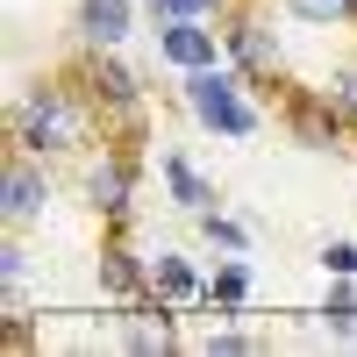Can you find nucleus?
<instances>
[{
  "label": "nucleus",
  "mask_w": 357,
  "mask_h": 357,
  "mask_svg": "<svg viewBox=\"0 0 357 357\" xmlns=\"http://www.w3.org/2000/svg\"><path fill=\"white\" fill-rule=\"evenodd\" d=\"M100 122V100L86 79H36L29 93L15 100V151L29 158H79L93 143Z\"/></svg>",
  "instance_id": "f257e3e1"
},
{
  "label": "nucleus",
  "mask_w": 357,
  "mask_h": 357,
  "mask_svg": "<svg viewBox=\"0 0 357 357\" xmlns=\"http://www.w3.org/2000/svg\"><path fill=\"white\" fill-rule=\"evenodd\" d=\"M178 107L193 114V129L222 136V143H250V136L264 129L257 86L236 72L229 57H222V65H207V72H178Z\"/></svg>",
  "instance_id": "f03ea898"
},
{
  "label": "nucleus",
  "mask_w": 357,
  "mask_h": 357,
  "mask_svg": "<svg viewBox=\"0 0 357 357\" xmlns=\"http://www.w3.org/2000/svg\"><path fill=\"white\" fill-rule=\"evenodd\" d=\"M222 57L257 86V93H272V86L286 79V43H279V29L264 22L257 0H243V8L222 15Z\"/></svg>",
  "instance_id": "7ed1b4c3"
},
{
  "label": "nucleus",
  "mask_w": 357,
  "mask_h": 357,
  "mask_svg": "<svg viewBox=\"0 0 357 357\" xmlns=\"http://www.w3.org/2000/svg\"><path fill=\"white\" fill-rule=\"evenodd\" d=\"M86 207H93L107 229L129 222V207H136V158H129V151H100V158H86Z\"/></svg>",
  "instance_id": "20e7f679"
},
{
  "label": "nucleus",
  "mask_w": 357,
  "mask_h": 357,
  "mask_svg": "<svg viewBox=\"0 0 357 357\" xmlns=\"http://www.w3.org/2000/svg\"><path fill=\"white\" fill-rule=\"evenodd\" d=\"M50 200H57V186H50L43 158L15 151V158H8V172H0V215H8V229H29L36 215H50Z\"/></svg>",
  "instance_id": "39448f33"
},
{
  "label": "nucleus",
  "mask_w": 357,
  "mask_h": 357,
  "mask_svg": "<svg viewBox=\"0 0 357 357\" xmlns=\"http://www.w3.org/2000/svg\"><path fill=\"white\" fill-rule=\"evenodd\" d=\"M158 57H165L172 72H207V65H222V22H200V15L158 22Z\"/></svg>",
  "instance_id": "423d86ee"
},
{
  "label": "nucleus",
  "mask_w": 357,
  "mask_h": 357,
  "mask_svg": "<svg viewBox=\"0 0 357 357\" xmlns=\"http://www.w3.org/2000/svg\"><path fill=\"white\" fill-rule=\"evenodd\" d=\"M79 79L93 86L100 114H122V122H136V114H143V79H136V72H129V65H122L114 50H86Z\"/></svg>",
  "instance_id": "0eeeda50"
},
{
  "label": "nucleus",
  "mask_w": 357,
  "mask_h": 357,
  "mask_svg": "<svg viewBox=\"0 0 357 357\" xmlns=\"http://www.w3.org/2000/svg\"><path fill=\"white\" fill-rule=\"evenodd\" d=\"M114 343L136 350V357L178 350V307H165V301H129L122 314H114Z\"/></svg>",
  "instance_id": "6e6552de"
},
{
  "label": "nucleus",
  "mask_w": 357,
  "mask_h": 357,
  "mask_svg": "<svg viewBox=\"0 0 357 357\" xmlns=\"http://www.w3.org/2000/svg\"><path fill=\"white\" fill-rule=\"evenodd\" d=\"M151 301H165V307H207V272L186 250L158 243L151 250Z\"/></svg>",
  "instance_id": "1a4fd4ad"
},
{
  "label": "nucleus",
  "mask_w": 357,
  "mask_h": 357,
  "mask_svg": "<svg viewBox=\"0 0 357 357\" xmlns=\"http://www.w3.org/2000/svg\"><path fill=\"white\" fill-rule=\"evenodd\" d=\"M93 279H100V293L114 307H129V301H151V257H136L122 236H107L100 243V257H93Z\"/></svg>",
  "instance_id": "9d476101"
},
{
  "label": "nucleus",
  "mask_w": 357,
  "mask_h": 357,
  "mask_svg": "<svg viewBox=\"0 0 357 357\" xmlns=\"http://www.w3.org/2000/svg\"><path fill=\"white\" fill-rule=\"evenodd\" d=\"M136 8H143V0H79V8H72V29H79L86 50H122L129 29H136Z\"/></svg>",
  "instance_id": "9b49d317"
},
{
  "label": "nucleus",
  "mask_w": 357,
  "mask_h": 357,
  "mask_svg": "<svg viewBox=\"0 0 357 357\" xmlns=\"http://www.w3.org/2000/svg\"><path fill=\"white\" fill-rule=\"evenodd\" d=\"M158 178H165V193H172V207H178V215H207V207H222L215 178H207L186 151H158Z\"/></svg>",
  "instance_id": "f8f14e48"
},
{
  "label": "nucleus",
  "mask_w": 357,
  "mask_h": 357,
  "mask_svg": "<svg viewBox=\"0 0 357 357\" xmlns=\"http://www.w3.org/2000/svg\"><path fill=\"white\" fill-rule=\"evenodd\" d=\"M250 293H257L250 257H215V272H207V307H215V314H243Z\"/></svg>",
  "instance_id": "ddd939ff"
},
{
  "label": "nucleus",
  "mask_w": 357,
  "mask_h": 357,
  "mask_svg": "<svg viewBox=\"0 0 357 357\" xmlns=\"http://www.w3.org/2000/svg\"><path fill=\"white\" fill-rule=\"evenodd\" d=\"M193 222H200V243L215 257H250V222H236L229 207H207V215H193Z\"/></svg>",
  "instance_id": "4468645a"
},
{
  "label": "nucleus",
  "mask_w": 357,
  "mask_h": 357,
  "mask_svg": "<svg viewBox=\"0 0 357 357\" xmlns=\"http://www.w3.org/2000/svg\"><path fill=\"white\" fill-rule=\"evenodd\" d=\"M301 29H357V0H279Z\"/></svg>",
  "instance_id": "2eb2a0df"
},
{
  "label": "nucleus",
  "mask_w": 357,
  "mask_h": 357,
  "mask_svg": "<svg viewBox=\"0 0 357 357\" xmlns=\"http://www.w3.org/2000/svg\"><path fill=\"white\" fill-rule=\"evenodd\" d=\"M321 329H329V336H343V343H357V293H350V279H329V301H321Z\"/></svg>",
  "instance_id": "dca6fc26"
},
{
  "label": "nucleus",
  "mask_w": 357,
  "mask_h": 357,
  "mask_svg": "<svg viewBox=\"0 0 357 357\" xmlns=\"http://www.w3.org/2000/svg\"><path fill=\"white\" fill-rule=\"evenodd\" d=\"M0 286H8V314H22V286H29V250H22V229H8V243H0Z\"/></svg>",
  "instance_id": "f3484780"
},
{
  "label": "nucleus",
  "mask_w": 357,
  "mask_h": 357,
  "mask_svg": "<svg viewBox=\"0 0 357 357\" xmlns=\"http://www.w3.org/2000/svg\"><path fill=\"white\" fill-rule=\"evenodd\" d=\"M236 0H143V15L151 22H178V15H200V22H222Z\"/></svg>",
  "instance_id": "a211bd4d"
},
{
  "label": "nucleus",
  "mask_w": 357,
  "mask_h": 357,
  "mask_svg": "<svg viewBox=\"0 0 357 357\" xmlns=\"http://www.w3.org/2000/svg\"><path fill=\"white\" fill-rule=\"evenodd\" d=\"M207 357H250L257 350V336L250 329H236V314H222V329H207V343H200Z\"/></svg>",
  "instance_id": "6ab92c4d"
},
{
  "label": "nucleus",
  "mask_w": 357,
  "mask_h": 357,
  "mask_svg": "<svg viewBox=\"0 0 357 357\" xmlns=\"http://www.w3.org/2000/svg\"><path fill=\"white\" fill-rule=\"evenodd\" d=\"M321 272L329 279H357V243L350 236H329V243H321Z\"/></svg>",
  "instance_id": "aec40b11"
},
{
  "label": "nucleus",
  "mask_w": 357,
  "mask_h": 357,
  "mask_svg": "<svg viewBox=\"0 0 357 357\" xmlns=\"http://www.w3.org/2000/svg\"><path fill=\"white\" fill-rule=\"evenodd\" d=\"M329 100H336V114H343V129H357V65H350L343 79H329Z\"/></svg>",
  "instance_id": "412c9836"
}]
</instances>
